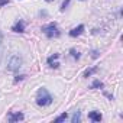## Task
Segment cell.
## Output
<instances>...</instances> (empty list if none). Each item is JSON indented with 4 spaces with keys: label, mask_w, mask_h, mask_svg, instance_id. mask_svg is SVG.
I'll use <instances>...</instances> for the list:
<instances>
[{
    "label": "cell",
    "mask_w": 123,
    "mask_h": 123,
    "mask_svg": "<svg viewBox=\"0 0 123 123\" xmlns=\"http://www.w3.org/2000/svg\"><path fill=\"white\" fill-rule=\"evenodd\" d=\"M36 103H38L39 106H42V107L49 106V104L52 103V96L48 93V90H46V88H41V90L38 91V96H36Z\"/></svg>",
    "instance_id": "1"
},
{
    "label": "cell",
    "mask_w": 123,
    "mask_h": 123,
    "mask_svg": "<svg viewBox=\"0 0 123 123\" xmlns=\"http://www.w3.org/2000/svg\"><path fill=\"white\" fill-rule=\"evenodd\" d=\"M20 67H22V58L19 55H13L7 62V70L9 71H18Z\"/></svg>",
    "instance_id": "2"
},
{
    "label": "cell",
    "mask_w": 123,
    "mask_h": 123,
    "mask_svg": "<svg viewBox=\"0 0 123 123\" xmlns=\"http://www.w3.org/2000/svg\"><path fill=\"white\" fill-rule=\"evenodd\" d=\"M42 32L48 36V38H56V36H59V31H58V28H56V25L55 23H49V25H46V26H43L42 28Z\"/></svg>",
    "instance_id": "3"
},
{
    "label": "cell",
    "mask_w": 123,
    "mask_h": 123,
    "mask_svg": "<svg viewBox=\"0 0 123 123\" xmlns=\"http://www.w3.org/2000/svg\"><path fill=\"white\" fill-rule=\"evenodd\" d=\"M23 117H25V116H23V113L18 111V113H10L7 119H9V122H12V123H13V122H20V120H23Z\"/></svg>",
    "instance_id": "4"
},
{
    "label": "cell",
    "mask_w": 123,
    "mask_h": 123,
    "mask_svg": "<svg viewBox=\"0 0 123 123\" xmlns=\"http://www.w3.org/2000/svg\"><path fill=\"white\" fill-rule=\"evenodd\" d=\"M12 31H13V32H23V31H25V22H23V20H18V22L13 25Z\"/></svg>",
    "instance_id": "5"
},
{
    "label": "cell",
    "mask_w": 123,
    "mask_h": 123,
    "mask_svg": "<svg viewBox=\"0 0 123 123\" xmlns=\"http://www.w3.org/2000/svg\"><path fill=\"white\" fill-rule=\"evenodd\" d=\"M83 31H84V25H80V26L74 28L73 31H70V36H73V38H75V36H80V35L83 33Z\"/></svg>",
    "instance_id": "6"
},
{
    "label": "cell",
    "mask_w": 123,
    "mask_h": 123,
    "mask_svg": "<svg viewBox=\"0 0 123 123\" xmlns=\"http://www.w3.org/2000/svg\"><path fill=\"white\" fill-rule=\"evenodd\" d=\"M88 119L90 120H93V122H101V114H100V111H91V113H88Z\"/></svg>",
    "instance_id": "7"
},
{
    "label": "cell",
    "mask_w": 123,
    "mask_h": 123,
    "mask_svg": "<svg viewBox=\"0 0 123 123\" xmlns=\"http://www.w3.org/2000/svg\"><path fill=\"white\" fill-rule=\"evenodd\" d=\"M58 56H59V54H54L52 56H49L48 58V64L51 65V67H54V68H58V62H55V59H58Z\"/></svg>",
    "instance_id": "8"
},
{
    "label": "cell",
    "mask_w": 123,
    "mask_h": 123,
    "mask_svg": "<svg viewBox=\"0 0 123 123\" xmlns=\"http://www.w3.org/2000/svg\"><path fill=\"white\" fill-rule=\"evenodd\" d=\"M71 120H73V123H78V122L81 120V113L77 110V111L73 114V119H71Z\"/></svg>",
    "instance_id": "9"
},
{
    "label": "cell",
    "mask_w": 123,
    "mask_h": 123,
    "mask_svg": "<svg viewBox=\"0 0 123 123\" xmlns=\"http://www.w3.org/2000/svg\"><path fill=\"white\" fill-rule=\"evenodd\" d=\"M67 117H68V114H67V113H62L61 116H58V117L55 119V123H61V122H64V120H67Z\"/></svg>",
    "instance_id": "10"
},
{
    "label": "cell",
    "mask_w": 123,
    "mask_h": 123,
    "mask_svg": "<svg viewBox=\"0 0 123 123\" xmlns=\"http://www.w3.org/2000/svg\"><path fill=\"white\" fill-rule=\"evenodd\" d=\"M100 87H103V83H101L100 80H96V81L91 84V87H90V88H100Z\"/></svg>",
    "instance_id": "11"
},
{
    "label": "cell",
    "mask_w": 123,
    "mask_h": 123,
    "mask_svg": "<svg viewBox=\"0 0 123 123\" xmlns=\"http://www.w3.org/2000/svg\"><path fill=\"white\" fill-rule=\"evenodd\" d=\"M96 71H97V68H96V67H94V68H91V70H87V71L84 73V77H90V75H91L93 73H96Z\"/></svg>",
    "instance_id": "12"
},
{
    "label": "cell",
    "mask_w": 123,
    "mask_h": 123,
    "mask_svg": "<svg viewBox=\"0 0 123 123\" xmlns=\"http://www.w3.org/2000/svg\"><path fill=\"white\" fill-rule=\"evenodd\" d=\"M68 5H70V0H64V3H62V6H61V10H65Z\"/></svg>",
    "instance_id": "13"
},
{
    "label": "cell",
    "mask_w": 123,
    "mask_h": 123,
    "mask_svg": "<svg viewBox=\"0 0 123 123\" xmlns=\"http://www.w3.org/2000/svg\"><path fill=\"white\" fill-rule=\"evenodd\" d=\"M71 54H73V56H74V58H77V59L80 58V54H78L75 49H71Z\"/></svg>",
    "instance_id": "14"
},
{
    "label": "cell",
    "mask_w": 123,
    "mask_h": 123,
    "mask_svg": "<svg viewBox=\"0 0 123 123\" xmlns=\"http://www.w3.org/2000/svg\"><path fill=\"white\" fill-rule=\"evenodd\" d=\"M7 3H9V0H0V7L5 6V5H7Z\"/></svg>",
    "instance_id": "15"
},
{
    "label": "cell",
    "mask_w": 123,
    "mask_h": 123,
    "mask_svg": "<svg viewBox=\"0 0 123 123\" xmlns=\"http://www.w3.org/2000/svg\"><path fill=\"white\" fill-rule=\"evenodd\" d=\"M91 56H93V58H97V56H98V52H97V51H93V55H91Z\"/></svg>",
    "instance_id": "16"
},
{
    "label": "cell",
    "mask_w": 123,
    "mask_h": 123,
    "mask_svg": "<svg viewBox=\"0 0 123 123\" xmlns=\"http://www.w3.org/2000/svg\"><path fill=\"white\" fill-rule=\"evenodd\" d=\"M2 41H3V35H2V32H0V45H2Z\"/></svg>",
    "instance_id": "17"
},
{
    "label": "cell",
    "mask_w": 123,
    "mask_h": 123,
    "mask_svg": "<svg viewBox=\"0 0 123 123\" xmlns=\"http://www.w3.org/2000/svg\"><path fill=\"white\" fill-rule=\"evenodd\" d=\"M46 2H54V0H46Z\"/></svg>",
    "instance_id": "18"
}]
</instances>
